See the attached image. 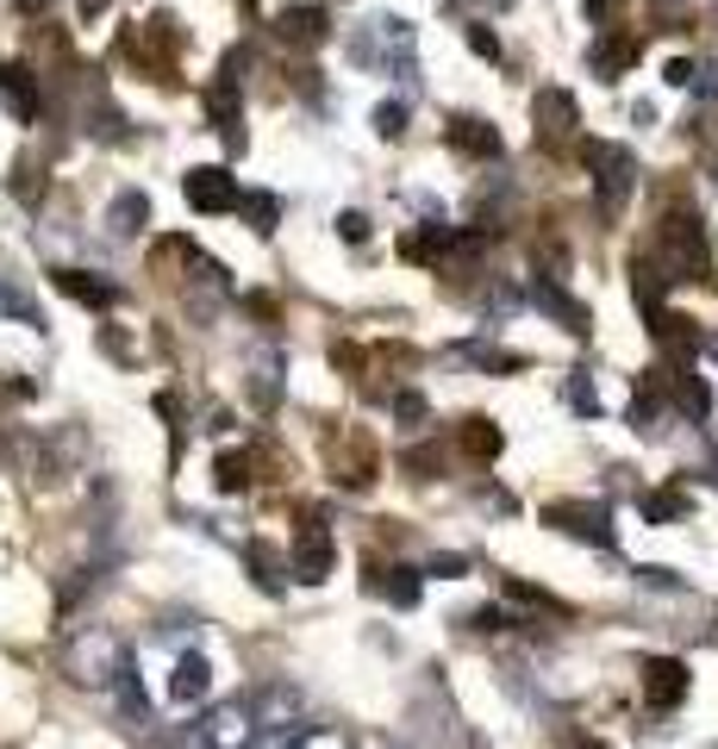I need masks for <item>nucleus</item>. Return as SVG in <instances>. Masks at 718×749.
Here are the masks:
<instances>
[{
  "label": "nucleus",
  "instance_id": "nucleus-1",
  "mask_svg": "<svg viewBox=\"0 0 718 749\" xmlns=\"http://www.w3.org/2000/svg\"><path fill=\"white\" fill-rule=\"evenodd\" d=\"M63 669L76 687H119V674H125V643H119L107 625H88V631L69 637V656H63Z\"/></svg>",
  "mask_w": 718,
  "mask_h": 749
},
{
  "label": "nucleus",
  "instance_id": "nucleus-2",
  "mask_svg": "<svg viewBox=\"0 0 718 749\" xmlns=\"http://www.w3.org/2000/svg\"><path fill=\"white\" fill-rule=\"evenodd\" d=\"M256 737H269L256 718V700H225L200 725L181 730V749H256Z\"/></svg>",
  "mask_w": 718,
  "mask_h": 749
},
{
  "label": "nucleus",
  "instance_id": "nucleus-3",
  "mask_svg": "<svg viewBox=\"0 0 718 749\" xmlns=\"http://www.w3.org/2000/svg\"><path fill=\"white\" fill-rule=\"evenodd\" d=\"M669 282H699L706 275V231L694 212H669L656 225V256H650Z\"/></svg>",
  "mask_w": 718,
  "mask_h": 749
},
{
  "label": "nucleus",
  "instance_id": "nucleus-4",
  "mask_svg": "<svg viewBox=\"0 0 718 749\" xmlns=\"http://www.w3.org/2000/svg\"><path fill=\"white\" fill-rule=\"evenodd\" d=\"M587 169H594V200H600V219H619L631 188H638V156L625 144H587Z\"/></svg>",
  "mask_w": 718,
  "mask_h": 749
},
{
  "label": "nucleus",
  "instance_id": "nucleus-5",
  "mask_svg": "<svg viewBox=\"0 0 718 749\" xmlns=\"http://www.w3.org/2000/svg\"><path fill=\"white\" fill-rule=\"evenodd\" d=\"M238 81H244V51H225L219 81L207 88V119L219 125V137H225L232 151H244V132H238Z\"/></svg>",
  "mask_w": 718,
  "mask_h": 749
},
{
  "label": "nucleus",
  "instance_id": "nucleus-6",
  "mask_svg": "<svg viewBox=\"0 0 718 749\" xmlns=\"http://www.w3.org/2000/svg\"><path fill=\"white\" fill-rule=\"evenodd\" d=\"M544 525H556V531H568V538H582V543L612 550V513H606V506H587V499H556V506H544Z\"/></svg>",
  "mask_w": 718,
  "mask_h": 749
},
{
  "label": "nucleus",
  "instance_id": "nucleus-7",
  "mask_svg": "<svg viewBox=\"0 0 718 749\" xmlns=\"http://www.w3.org/2000/svg\"><path fill=\"white\" fill-rule=\"evenodd\" d=\"M181 194H188V207L195 212H238L244 207V188H238V175H225V169H188L181 175Z\"/></svg>",
  "mask_w": 718,
  "mask_h": 749
},
{
  "label": "nucleus",
  "instance_id": "nucleus-8",
  "mask_svg": "<svg viewBox=\"0 0 718 749\" xmlns=\"http://www.w3.org/2000/svg\"><path fill=\"white\" fill-rule=\"evenodd\" d=\"M531 119H538V137H544L550 151H563L568 137H575V125H582V113H575V95H568V88H538Z\"/></svg>",
  "mask_w": 718,
  "mask_h": 749
},
{
  "label": "nucleus",
  "instance_id": "nucleus-9",
  "mask_svg": "<svg viewBox=\"0 0 718 749\" xmlns=\"http://www.w3.org/2000/svg\"><path fill=\"white\" fill-rule=\"evenodd\" d=\"M0 95H7V113L20 119V125H38L44 113V76L32 63H7L0 69Z\"/></svg>",
  "mask_w": 718,
  "mask_h": 749
},
{
  "label": "nucleus",
  "instance_id": "nucleus-10",
  "mask_svg": "<svg viewBox=\"0 0 718 749\" xmlns=\"http://www.w3.org/2000/svg\"><path fill=\"white\" fill-rule=\"evenodd\" d=\"M331 557H338V550H331V531L319 519H307L300 525V538H294V550H288V569H294V581H325L331 575Z\"/></svg>",
  "mask_w": 718,
  "mask_h": 749
},
{
  "label": "nucleus",
  "instance_id": "nucleus-11",
  "mask_svg": "<svg viewBox=\"0 0 718 749\" xmlns=\"http://www.w3.org/2000/svg\"><path fill=\"white\" fill-rule=\"evenodd\" d=\"M375 38V57H382V69H394V76H419V44H412V25L407 20H375L369 25Z\"/></svg>",
  "mask_w": 718,
  "mask_h": 749
},
{
  "label": "nucleus",
  "instance_id": "nucleus-12",
  "mask_svg": "<svg viewBox=\"0 0 718 749\" xmlns=\"http://www.w3.org/2000/svg\"><path fill=\"white\" fill-rule=\"evenodd\" d=\"M125 51H132L144 69H156V81H169V57H175V20L169 13H156L151 25H137L132 38H125Z\"/></svg>",
  "mask_w": 718,
  "mask_h": 749
},
{
  "label": "nucleus",
  "instance_id": "nucleus-13",
  "mask_svg": "<svg viewBox=\"0 0 718 749\" xmlns=\"http://www.w3.org/2000/svg\"><path fill=\"white\" fill-rule=\"evenodd\" d=\"M643 700L656 712H675L681 700H687V662H675V656H650L643 662Z\"/></svg>",
  "mask_w": 718,
  "mask_h": 749
},
{
  "label": "nucleus",
  "instance_id": "nucleus-14",
  "mask_svg": "<svg viewBox=\"0 0 718 749\" xmlns=\"http://www.w3.org/2000/svg\"><path fill=\"white\" fill-rule=\"evenodd\" d=\"M531 300H538V307H544L563 331H575V338H587V326H594V319H587V307L563 288V282H556V275H538V282H531Z\"/></svg>",
  "mask_w": 718,
  "mask_h": 749
},
{
  "label": "nucleus",
  "instance_id": "nucleus-15",
  "mask_svg": "<svg viewBox=\"0 0 718 749\" xmlns=\"http://www.w3.org/2000/svg\"><path fill=\"white\" fill-rule=\"evenodd\" d=\"M207 693H213V662H207L200 650H181L175 656V669H169V700L175 706H200Z\"/></svg>",
  "mask_w": 718,
  "mask_h": 749
},
{
  "label": "nucleus",
  "instance_id": "nucleus-16",
  "mask_svg": "<svg viewBox=\"0 0 718 749\" xmlns=\"http://www.w3.org/2000/svg\"><path fill=\"white\" fill-rule=\"evenodd\" d=\"M450 144L463 156H475V163H494V156H500V132H494L487 119H468V113L450 119Z\"/></svg>",
  "mask_w": 718,
  "mask_h": 749
},
{
  "label": "nucleus",
  "instance_id": "nucleus-17",
  "mask_svg": "<svg viewBox=\"0 0 718 749\" xmlns=\"http://www.w3.org/2000/svg\"><path fill=\"white\" fill-rule=\"evenodd\" d=\"M300 712H307V700H300V687H288V681H275V687L256 693V718H263V730H288Z\"/></svg>",
  "mask_w": 718,
  "mask_h": 749
},
{
  "label": "nucleus",
  "instance_id": "nucleus-18",
  "mask_svg": "<svg viewBox=\"0 0 718 749\" xmlns=\"http://www.w3.org/2000/svg\"><path fill=\"white\" fill-rule=\"evenodd\" d=\"M275 32H281V38L288 44H325L331 38V25H325V7H288V13H281V20H275Z\"/></svg>",
  "mask_w": 718,
  "mask_h": 749
},
{
  "label": "nucleus",
  "instance_id": "nucleus-19",
  "mask_svg": "<svg viewBox=\"0 0 718 749\" xmlns=\"http://www.w3.org/2000/svg\"><path fill=\"white\" fill-rule=\"evenodd\" d=\"M57 288L69 294V300H81V307H119V288L113 282H100V275H88V269H57Z\"/></svg>",
  "mask_w": 718,
  "mask_h": 749
},
{
  "label": "nucleus",
  "instance_id": "nucleus-20",
  "mask_svg": "<svg viewBox=\"0 0 718 749\" xmlns=\"http://www.w3.org/2000/svg\"><path fill=\"white\" fill-rule=\"evenodd\" d=\"M144 225H151V200L137 188H125L113 207H107V231H113V238H137Z\"/></svg>",
  "mask_w": 718,
  "mask_h": 749
},
{
  "label": "nucleus",
  "instance_id": "nucleus-21",
  "mask_svg": "<svg viewBox=\"0 0 718 749\" xmlns=\"http://www.w3.org/2000/svg\"><path fill=\"white\" fill-rule=\"evenodd\" d=\"M587 63H594V76L600 81H619L631 63H638V38H600L594 51H587Z\"/></svg>",
  "mask_w": 718,
  "mask_h": 749
},
{
  "label": "nucleus",
  "instance_id": "nucleus-22",
  "mask_svg": "<svg viewBox=\"0 0 718 749\" xmlns=\"http://www.w3.org/2000/svg\"><path fill=\"white\" fill-rule=\"evenodd\" d=\"M369 587H375V594H388L400 613H407V606H419V569H407V562H394V569H375Z\"/></svg>",
  "mask_w": 718,
  "mask_h": 749
},
{
  "label": "nucleus",
  "instance_id": "nucleus-23",
  "mask_svg": "<svg viewBox=\"0 0 718 749\" xmlns=\"http://www.w3.org/2000/svg\"><path fill=\"white\" fill-rule=\"evenodd\" d=\"M669 394H675V406L687 412V419H706V412H713V387L699 382V375H687V368L669 375Z\"/></svg>",
  "mask_w": 718,
  "mask_h": 749
},
{
  "label": "nucleus",
  "instance_id": "nucleus-24",
  "mask_svg": "<svg viewBox=\"0 0 718 749\" xmlns=\"http://www.w3.org/2000/svg\"><path fill=\"white\" fill-rule=\"evenodd\" d=\"M0 319H13V326H25V331H38V326H44L38 300H32L20 282H7V275H0Z\"/></svg>",
  "mask_w": 718,
  "mask_h": 749
},
{
  "label": "nucleus",
  "instance_id": "nucleus-25",
  "mask_svg": "<svg viewBox=\"0 0 718 749\" xmlns=\"http://www.w3.org/2000/svg\"><path fill=\"white\" fill-rule=\"evenodd\" d=\"M275 394H281V356H275V350H256V363H251V400L269 412Z\"/></svg>",
  "mask_w": 718,
  "mask_h": 749
},
{
  "label": "nucleus",
  "instance_id": "nucleus-26",
  "mask_svg": "<svg viewBox=\"0 0 718 749\" xmlns=\"http://www.w3.org/2000/svg\"><path fill=\"white\" fill-rule=\"evenodd\" d=\"M463 450L475 462H494L500 456V425L494 419H463Z\"/></svg>",
  "mask_w": 718,
  "mask_h": 749
},
{
  "label": "nucleus",
  "instance_id": "nucleus-27",
  "mask_svg": "<svg viewBox=\"0 0 718 749\" xmlns=\"http://www.w3.org/2000/svg\"><path fill=\"white\" fill-rule=\"evenodd\" d=\"M244 557H251V569H256V587H263V594H281V557H275L269 543H244Z\"/></svg>",
  "mask_w": 718,
  "mask_h": 749
},
{
  "label": "nucleus",
  "instance_id": "nucleus-28",
  "mask_svg": "<svg viewBox=\"0 0 718 749\" xmlns=\"http://www.w3.org/2000/svg\"><path fill=\"white\" fill-rule=\"evenodd\" d=\"M687 513V494H675V487H662V494H643V519L650 525H669Z\"/></svg>",
  "mask_w": 718,
  "mask_h": 749
},
{
  "label": "nucleus",
  "instance_id": "nucleus-29",
  "mask_svg": "<svg viewBox=\"0 0 718 749\" xmlns=\"http://www.w3.org/2000/svg\"><path fill=\"white\" fill-rule=\"evenodd\" d=\"M463 356H468L475 368H500V375L524 368V356H512V350H500V344H463Z\"/></svg>",
  "mask_w": 718,
  "mask_h": 749
},
{
  "label": "nucleus",
  "instance_id": "nucleus-30",
  "mask_svg": "<svg viewBox=\"0 0 718 749\" xmlns=\"http://www.w3.org/2000/svg\"><path fill=\"white\" fill-rule=\"evenodd\" d=\"M219 494H244V487H251V456H244V450H238V456H219Z\"/></svg>",
  "mask_w": 718,
  "mask_h": 749
},
{
  "label": "nucleus",
  "instance_id": "nucleus-31",
  "mask_svg": "<svg viewBox=\"0 0 718 749\" xmlns=\"http://www.w3.org/2000/svg\"><path fill=\"white\" fill-rule=\"evenodd\" d=\"M244 212H251V231H263V238H269L275 219H281V200H275V194H244Z\"/></svg>",
  "mask_w": 718,
  "mask_h": 749
},
{
  "label": "nucleus",
  "instance_id": "nucleus-32",
  "mask_svg": "<svg viewBox=\"0 0 718 749\" xmlns=\"http://www.w3.org/2000/svg\"><path fill=\"white\" fill-rule=\"evenodd\" d=\"M375 132H382V137L407 132V100H382V107H375Z\"/></svg>",
  "mask_w": 718,
  "mask_h": 749
},
{
  "label": "nucleus",
  "instance_id": "nucleus-33",
  "mask_svg": "<svg viewBox=\"0 0 718 749\" xmlns=\"http://www.w3.org/2000/svg\"><path fill=\"white\" fill-rule=\"evenodd\" d=\"M568 406H575V412H587V419H594V412H600V394H594V382H587L582 368H575V375H568Z\"/></svg>",
  "mask_w": 718,
  "mask_h": 749
},
{
  "label": "nucleus",
  "instance_id": "nucleus-34",
  "mask_svg": "<svg viewBox=\"0 0 718 749\" xmlns=\"http://www.w3.org/2000/svg\"><path fill=\"white\" fill-rule=\"evenodd\" d=\"M468 51H475V57H487V63H500V38H494L487 25H468Z\"/></svg>",
  "mask_w": 718,
  "mask_h": 749
},
{
  "label": "nucleus",
  "instance_id": "nucleus-35",
  "mask_svg": "<svg viewBox=\"0 0 718 749\" xmlns=\"http://www.w3.org/2000/svg\"><path fill=\"white\" fill-rule=\"evenodd\" d=\"M288 749H350V744L338 737V730H307V737H294Z\"/></svg>",
  "mask_w": 718,
  "mask_h": 749
},
{
  "label": "nucleus",
  "instance_id": "nucleus-36",
  "mask_svg": "<svg viewBox=\"0 0 718 749\" xmlns=\"http://www.w3.org/2000/svg\"><path fill=\"white\" fill-rule=\"evenodd\" d=\"M338 231H344L350 244H363V238H369V212H344V219H338Z\"/></svg>",
  "mask_w": 718,
  "mask_h": 749
},
{
  "label": "nucleus",
  "instance_id": "nucleus-37",
  "mask_svg": "<svg viewBox=\"0 0 718 749\" xmlns=\"http://www.w3.org/2000/svg\"><path fill=\"white\" fill-rule=\"evenodd\" d=\"M468 625H475V631H506V625H512V618H506L500 606H482V613L468 618Z\"/></svg>",
  "mask_w": 718,
  "mask_h": 749
},
{
  "label": "nucleus",
  "instance_id": "nucleus-38",
  "mask_svg": "<svg viewBox=\"0 0 718 749\" xmlns=\"http://www.w3.org/2000/svg\"><path fill=\"white\" fill-rule=\"evenodd\" d=\"M394 412H400L407 425H419V419H426V400H419V394H400V400H394Z\"/></svg>",
  "mask_w": 718,
  "mask_h": 749
},
{
  "label": "nucleus",
  "instance_id": "nucleus-39",
  "mask_svg": "<svg viewBox=\"0 0 718 749\" xmlns=\"http://www.w3.org/2000/svg\"><path fill=\"white\" fill-rule=\"evenodd\" d=\"M638 581H643V587H662V594H675V587H681L669 569H638Z\"/></svg>",
  "mask_w": 718,
  "mask_h": 749
},
{
  "label": "nucleus",
  "instance_id": "nucleus-40",
  "mask_svg": "<svg viewBox=\"0 0 718 749\" xmlns=\"http://www.w3.org/2000/svg\"><path fill=\"white\" fill-rule=\"evenodd\" d=\"M463 569H468L463 557H438V562H431V575H444V581H450V575H463Z\"/></svg>",
  "mask_w": 718,
  "mask_h": 749
},
{
  "label": "nucleus",
  "instance_id": "nucleus-41",
  "mask_svg": "<svg viewBox=\"0 0 718 749\" xmlns=\"http://www.w3.org/2000/svg\"><path fill=\"white\" fill-rule=\"evenodd\" d=\"M76 7H81V20H100V13H107L113 0H76Z\"/></svg>",
  "mask_w": 718,
  "mask_h": 749
},
{
  "label": "nucleus",
  "instance_id": "nucleus-42",
  "mask_svg": "<svg viewBox=\"0 0 718 749\" xmlns=\"http://www.w3.org/2000/svg\"><path fill=\"white\" fill-rule=\"evenodd\" d=\"M582 7H587V20H606V13H612L619 0H582Z\"/></svg>",
  "mask_w": 718,
  "mask_h": 749
},
{
  "label": "nucleus",
  "instance_id": "nucleus-43",
  "mask_svg": "<svg viewBox=\"0 0 718 749\" xmlns=\"http://www.w3.org/2000/svg\"><path fill=\"white\" fill-rule=\"evenodd\" d=\"M13 7H20V13H44V7H51V0H13Z\"/></svg>",
  "mask_w": 718,
  "mask_h": 749
},
{
  "label": "nucleus",
  "instance_id": "nucleus-44",
  "mask_svg": "<svg viewBox=\"0 0 718 749\" xmlns=\"http://www.w3.org/2000/svg\"><path fill=\"white\" fill-rule=\"evenodd\" d=\"M706 350H713V363H718V338H713V344H706Z\"/></svg>",
  "mask_w": 718,
  "mask_h": 749
},
{
  "label": "nucleus",
  "instance_id": "nucleus-45",
  "mask_svg": "<svg viewBox=\"0 0 718 749\" xmlns=\"http://www.w3.org/2000/svg\"><path fill=\"white\" fill-rule=\"evenodd\" d=\"M575 749H606V744H575Z\"/></svg>",
  "mask_w": 718,
  "mask_h": 749
},
{
  "label": "nucleus",
  "instance_id": "nucleus-46",
  "mask_svg": "<svg viewBox=\"0 0 718 749\" xmlns=\"http://www.w3.org/2000/svg\"><path fill=\"white\" fill-rule=\"evenodd\" d=\"M713 481H718V450H713Z\"/></svg>",
  "mask_w": 718,
  "mask_h": 749
},
{
  "label": "nucleus",
  "instance_id": "nucleus-47",
  "mask_svg": "<svg viewBox=\"0 0 718 749\" xmlns=\"http://www.w3.org/2000/svg\"><path fill=\"white\" fill-rule=\"evenodd\" d=\"M662 7H675V0H662Z\"/></svg>",
  "mask_w": 718,
  "mask_h": 749
},
{
  "label": "nucleus",
  "instance_id": "nucleus-48",
  "mask_svg": "<svg viewBox=\"0 0 718 749\" xmlns=\"http://www.w3.org/2000/svg\"><path fill=\"white\" fill-rule=\"evenodd\" d=\"M713 749H718V744H713Z\"/></svg>",
  "mask_w": 718,
  "mask_h": 749
}]
</instances>
